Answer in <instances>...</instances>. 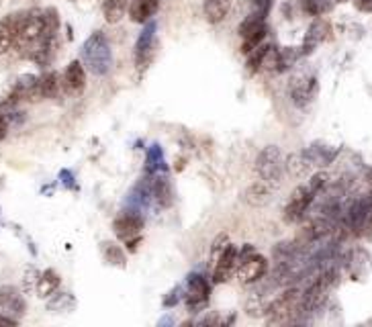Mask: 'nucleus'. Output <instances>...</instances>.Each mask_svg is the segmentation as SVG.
I'll list each match as a JSON object with an SVG mask.
<instances>
[{
    "label": "nucleus",
    "mask_w": 372,
    "mask_h": 327,
    "mask_svg": "<svg viewBox=\"0 0 372 327\" xmlns=\"http://www.w3.org/2000/svg\"><path fill=\"white\" fill-rule=\"evenodd\" d=\"M315 90H317V82L315 78H309V80H297L293 84V100L297 106H305L307 102H311V98L315 96Z\"/></svg>",
    "instance_id": "nucleus-21"
},
{
    "label": "nucleus",
    "mask_w": 372,
    "mask_h": 327,
    "mask_svg": "<svg viewBox=\"0 0 372 327\" xmlns=\"http://www.w3.org/2000/svg\"><path fill=\"white\" fill-rule=\"evenodd\" d=\"M39 276H41V272L35 270L33 266H29V268H27V274H25V289H35Z\"/></svg>",
    "instance_id": "nucleus-30"
},
{
    "label": "nucleus",
    "mask_w": 372,
    "mask_h": 327,
    "mask_svg": "<svg viewBox=\"0 0 372 327\" xmlns=\"http://www.w3.org/2000/svg\"><path fill=\"white\" fill-rule=\"evenodd\" d=\"M157 172H164V154L160 146H151L146 160V174H157Z\"/></svg>",
    "instance_id": "nucleus-26"
},
{
    "label": "nucleus",
    "mask_w": 372,
    "mask_h": 327,
    "mask_svg": "<svg viewBox=\"0 0 372 327\" xmlns=\"http://www.w3.org/2000/svg\"><path fill=\"white\" fill-rule=\"evenodd\" d=\"M155 31H157V25L153 21H149L144 25L140 37H138V43H135V66L140 72L148 70L153 56H155V47H157V41H155Z\"/></svg>",
    "instance_id": "nucleus-5"
},
{
    "label": "nucleus",
    "mask_w": 372,
    "mask_h": 327,
    "mask_svg": "<svg viewBox=\"0 0 372 327\" xmlns=\"http://www.w3.org/2000/svg\"><path fill=\"white\" fill-rule=\"evenodd\" d=\"M60 178H64V184H66V186L74 188V182H72V180H74V176H72L68 170H62V172H60Z\"/></svg>",
    "instance_id": "nucleus-33"
},
{
    "label": "nucleus",
    "mask_w": 372,
    "mask_h": 327,
    "mask_svg": "<svg viewBox=\"0 0 372 327\" xmlns=\"http://www.w3.org/2000/svg\"><path fill=\"white\" fill-rule=\"evenodd\" d=\"M62 82H64V90L72 96H78L84 92L86 88V68L80 60H74L68 64V68L64 70V76H62Z\"/></svg>",
    "instance_id": "nucleus-12"
},
{
    "label": "nucleus",
    "mask_w": 372,
    "mask_h": 327,
    "mask_svg": "<svg viewBox=\"0 0 372 327\" xmlns=\"http://www.w3.org/2000/svg\"><path fill=\"white\" fill-rule=\"evenodd\" d=\"M268 272V260L260 253H252L237 266V278L241 284H254L260 282Z\"/></svg>",
    "instance_id": "nucleus-8"
},
{
    "label": "nucleus",
    "mask_w": 372,
    "mask_h": 327,
    "mask_svg": "<svg viewBox=\"0 0 372 327\" xmlns=\"http://www.w3.org/2000/svg\"><path fill=\"white\" fill-rule=\"evenodd\" d=\"M266 27H268V25H266V16L260 14V12H256V10H252V12L239 23L237 33H239V37H241V41H243V39H250L252 35L260 33V31L266 29Z\"/></svg>",
    "instance_id": "nucleus-17"
},
{
    "label": "nucleus",
    "mask_w": 372,
    "mask_h": 327,
    "mask_svg": "<svg viewBox=\"0 0 372 327\" xmlns=\"http://www.w3.org/2000/svg\"><path fill=\"white\" fill-rule=\"evenodd\" d=\"M155 12H157V0H131L129 4V16L133 23L146 25Z\"/></svg>",
    "instance_id": "nucleus-15"
},
{
    "label": "nucleus",
    "mask_w": 372,
    "mask_h": 327,
    "mask_svg": "<svg viewBox=\"0 0 372 327\" xmlns=\"http://www.w3.org/2000/svg\"><path fill=\"white\" fill-rule=\"evenodd\" d=\"M6 133H8V115L0 111V142L6 137Z\"/></svg>",
    "instance_id": "nucleus-32"
},
{
    "label": "nucleus",
    "mask_w": 372,
    "mask_h": 327,
    "mask_svg": "<svg viewBox=\"0 0 372 327\" xmlns=\"http://www.w3.org/2000/svg\"><path fill=\"white\" fill-rule=\"evenodd\" d=\"M298 301H300V293H298L297 289L285 291L281 297H276L268 305V309H266L268 324H287V322H291L297 315Z\"/></svg>",
    "instance_id": "nucleus-4"
},
{
    "label": "nucleus",
    "mask_w": 372,
    "mask_h": 327,
    "mask_svg": "<svg viewBox=\"0 0 372 327\" xmlns=\"http://www.w3.org/2000/svg\"><path fill=\"white\" fill-rule=\"evenodd\" d=\"M60 274L56 272V270H45V272H41V276H39V280H37V286H35V293H37V297H41V299H50V297H54L56 293H58V289H60Z\"/></svg>",
    "instance_id": "nucleus-16"
},
{
    "label": "nucleus",
    "mask_w": 372,
    "mask_h": 327,
    "mask_svg": "<svg viewBox=\"0 0 372 327\" xmlns=\"http://www.w3.org/2000/svg\"><path fill=\"white\" fill-rule=\"evenodd\" d=\"M186 305L190 313H199L207 307L211 297V286L203 274H190L188 276V291H186Z\"/></svg>",
    "instance_id": "nucleus-6"
},
{
    "label": "nucleus",
    "mask_w": 372,
    "mask_h": 327,
    "mask_svg": "<svg viewBox=\"0 0 372 327\" xmlns=\"http://www.w3.org/2000/svg\"><path fill=\"white\" fill-rule=\"evenodd\" d=\"M180 299H182V289L180 286H176V289H172L166 297H164V307H176L178 303H180Z\"/></svg>",
    "instance_id": "nucleus-29"
},
{
    "label": "nucleus",
    "mask_w": 372,
    "mask_h": 327,
    "mask_svg": "<svg viewBox=\"0 0 372 327\" xmlns=\"http://www.w3.org/2000/svg\"><path fill=\"white\" fill-rule=\"evenodd\" d=\"M338 2H344V0H338Z\"/></svg>",
    "instance_id": "nucleus-36"
},
{
    "label": "nucleus",
    "mask_w": 372,
    "mask_h": 327,
    "mask_svg": "<svg viewBox=\"0 0 372 327\" xmlns=\"http://www.w3.org/2000/svg\"><path fill=\"white\" fill-rule=\"evenodd\" d=\"M256 172L262 182L278 186L285 178V158L278 146H266L256 158Z\"/></svg>",
    "instance_id": "nucleus-3"
},
{
    "label": "nucleus",
    "mask_w": 372,
    "mask_h": 327,
    "mask_svg": "<svg viewBox=\"0 0 372 327\" xmlns=\"http://www.w3.org/2000/svg\"><path fill=\"white\" fill-rule=\"evenodd\" d=\"M250 4H252V10H256V12H260V14H264V16L270 14L272 0H252Z\"/></svg>",
    "instance_id": "nucleus-31"
},
{
    "label": "nucleus",
    "mask_w": 372,
    "mask_h": 327,
    "mask_svg": "<svg viewBox=\"0 0 372 327\" xmlns=\"http://www.w3.org/2000/svg\"><path fill=\"white\" fill-rule=\"evenodd\" d=\"M298 52L295 49H291V47H287V49H278V72H285V70H289L293 64H295V60H297Z\"/></svg>",
    "instance_id": "nucleus-27"
},
{
    "label": "nucleus",
    "mask_w": 372,
    "mask_h": 327,
    "mask_svg": "<svg viewBox=\"0 0 372 327\" xmlns=\"http://www.w3.org/2000/svg\"><path fill=\"white\" fill-rule=\"evenodd\" d=\"M227 245H229V236H227V234L217 236V238H215V242H213V245H211V258H213V260H217V258L223 253Z\"/></svg>",
    "instance_id": "nucleus-28"
},
{
    "label": "nucleus",
    "mask_w": 372,
    "mask_h": 327,
    "mask_svg": "<svg viewBox=\"0 0 372 327\" xmlns=\"http://www.w3.org/2000/svg\"><path fill=\"white\" fill-rule=\"evenodd\" d=\"M82 64L94 76L109 74L113 66V52L107 35L102 31H94L82 45Z\"/></svg>",
    "instance_id": "nucleus-1"
},
{
    "label": "nucleus",
    "mask_w": 372,
    "mask_h": 327,
    "mask_svg": "<svg viewBox=\"0 0 372 327\" xmlns=\"http://www.w3.org/2000/svg\"><path fill=\"white\" fill-rule=\"evenodd\" d=\"M327 33H329V23L323 21V19H317L311 27H309V33L305 37V45H303V52L300 54H309L315 45H319L321 41L327 39Z\"/></svg>",
    "instance_id": "nucleus-18"
},
{
    "label": "nucleus",
    "mask_w": 372,
    "mask_h": 327,
    "mask_svg": "<svg viewBox=\"0 0 372 327\" xmlns=\"http://www.w3.org/2000/svg\"><path fill=\"white\" fill-rule=\"evenodd\" d=\"M64 90V82L58 72H45L39 76V94L41 98H58Z\"/></svg>",
    "instance_id": "nucleus-19"
},
{
    "label": "nucleus",
    "mask_w": 372,
    "mask_h": 327,
    "mask_svg": "<svg viewBox=\"0 0 372 327\" xmlns=\"http://www.w3.org/2000/svg\"><path fill=\"white\" fill-rule=\"evenodd\" d=\"M19 319L14 317H8V315H0V326H17Z\"/></svg>",
    "instance_id": "nucleus-35"
},
{
    "label": "nucleus",
    "mask_w": 372,
    "mask_h": 327,
    "mask_svg": "<svg viewBox=\"0 0 372 327\" xmlns=\"http://www.w3.org/2000/svg\"><path fill=\"white\" fill-rule=\"evenodd\" d=\"M0 309H2L4 315L21 319L27 313V303H25L23 293L12 284L0 286Z\"/></svg>",
    "instance_id": "nucleus-9"
},
{
    "label": "nucleus",
    "mask_w": 372,
    "mask_h": 327,
    "mask_svg": "<svg viewBox=\"0 0 372 327\" xmlns=\"http://www.w3.org/2000/svg\"><path fill=\"white\" fill-rule=\"evenodd\" d=\"M239 266V249L235 245H227L225 251L215 260V270H213V282L215 284H221V282H227L233 272L237 270Z\"/></svg>",
    "instance_id": "nucleus-10"
},
{
    "label": "nucleus",
    "mask_w": 372,
    "mask_h": 327,
    "mask_svg": "<svg viewBox=\"0 0 372 327\" xmlns=\"http://www.w3.org/2000/svg\"><path fill=\"white\" fill-rule=\"evenodd\" d=\"M129 4H131V0H105L102 2V16H105V21L111 23V25L119 23L127 14Z\"/></svg>",
    "instance_id": "nucleus-20"
},
{
    "label": "nucleus",
    "mask_w": 372,
    "mask_h": 327,
    "mask_svg": "<svg viewBox=\"0 0 372 327\" xmlns=\"http://www.w3.org/2000/svg\"><path fill=\"white\" fill-rule=\"evenodd\" d=\"M270 47H272V45L262 43V45L256 47L252 54H248V72H250V74H256V72H260V70L264 68V62H266V58H268Z\"/></svg>",
    "instance_id": "nucleus-24"
},
{
    "label": "nucleus",
    "mask_w": 372,
    "mask_h": 327,
    "mask_svg": "<svg viewBox=\"0 0 372 327\" xmlns=\"http://www.w3.org/2000/svg\"><path fill=\"white\" fill-rule=\"evenodd\" d=\"M74 307L76 299L70 293H56L54 299L47 303V309L52 313H70V311H74Z\"/></svg>",
    "instance_id": "nucleus-23"
},
{
    "label": "nucleus",
    "mask_w": 372,
    "mask_h": 327,
    "mask_svg": "<svg viewBox=\"0 0 372 327\" xmlns=\"http://www.w3.org/2000/svg\"><path fill=\"white\" fill-rule=\"evenodd\" d=\"M325 180H327V176L325 174H315L307 184H300L295 188V192L291 194V201L287 203V207H285V221L287 223H298L303 217H305V213H307V209L313 205V201H315V196L321 192V188L325 186Z\"/></svg>",
    "instance_id": "nucleus-2"
},
{
    "label": "nucleus",
    "mask_w": 372,
    "mask_h": 327,
    "mask_svg": "<svg viewBox=\"0 0 372 327\" xmlns=\"http://www.w3.org/2000/svg\"><path fill=\"white\" fill-rule=\"evenodd\" d=\"M149 186H151V199L155 201V205L160 209H168L174 203V188L170 184V180L164 174H148Z\"/></svg>",
    "instance_id": "nucleus-11"
},
{
    "label": "nucleus",
    "mask_w": 372,
    "mask_h": 327,
    "mask_svg": "<svg viewBox=\"0 0 372 327\" xmlns=\"http://www.w3.org/2000/svg\"><path fill=\"white\" fill-rule=\"evenodd\" d=\"M270 194H272L270 184H266V182H256V184H252V186H248V188L243 190L241 201H243L245 205H250V207H264V205L270 203Z\"/></svg>",
    "instance_id": "nucleus-14"
},
{
    "label": "nucleus",
    "mask_w": 372,
    "mask_h": 327,
    "mask_svg": "<svg viewBox=\"0 0 372 327\" xmlns=\"http://www.w3.org/2000/svg\"><path fill=\"white\" fill-rule=\"evenodd\" d=\"M229 8L231 0H205V19L211 25H217L229 14Z\"/></svg>",
    "instance_id": "nucleus-22"
},
{
    "label": "nucleus",
    "mask_w": 372,
    "mask_h": 327,
    "mask_svg": "<svg viewBox=\"0 0 372 327\" xmlns=\"http://www.w3.org/2000/svg\"><path fill=\"white\" fill-rule=\"evenodd\" d=\"M19 39V12L0 19V56L17 47Z\"/></svg>",
    "instance_id": "nucleus-13"
},
{
    "label": "nucleus",
    "mask_w": 372,
    "mask_h": 327,
    "mask_svg": "<svg viewBox=\"0 0 372 327\" xmlns=\"http://www.w3.org/2000/svg\"><path fill=\"white\" fill-rule=\"evenodd\" d=\"M356 6L360 8V10H372V0H356Z\"/></svg>",
    "instance_id": "nucleus-34"
},
{
    "label": "nucleus",
    "mask_w": 372,
    "mask_h": 327,
    "mask_svg": "<svg viewBox=\"0 0 372 327\" xmlns=\"http://www.w3.org/2000/svg\"><path fill=\"white\" fill-rule=\"evenodd\" d=\"M102 256H105V260H107L109 264H113V266H125V262H127L123 247L117 244H111V242H105V244H102Z\"/></svg>",
    "instance_id": "nucleus-25"
},
{
    "label": "nucleus",
    "mask_w": 372,
    "mask_h": 327,
    "mask_svg": "<svg viewBox=\"0 0 372 327\" xmlns=\"http://www.w3.org/2000/svg\"><path fill=\"white\" fill-rule=\"evenodd\" d=\"M142 229H144V217L138 211H127L123 215H119L113 221V232L119 240H123L125 244L131 240L142 238Z\"/></svg>",
    "instance_id": "nucleus-7"
}]
</instances>
